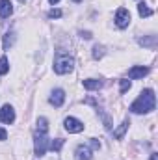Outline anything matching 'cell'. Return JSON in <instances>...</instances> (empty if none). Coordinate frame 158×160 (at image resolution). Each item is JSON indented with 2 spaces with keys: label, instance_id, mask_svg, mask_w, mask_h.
<instances>
[{
  "label": "cell",
  "instance_id": "cell-8",
  "mask_svg": "<svg viewBox=\"0 0 158 160\" xmlns=\"http://www.w3.org/2000/svg\"><path fill=\"white\" fill-rule=\"evenodd\" d=\"M147 73H149V67H143V65H140V67H132V69H128V78H132V80L143 78Z\"/></svg>",
  "mask_w": 158,
  "mask_h": 160
},
{
  "label": "cell",
  "instance_id": "cell-20",
  "mask_svg": "<svg viewBox=\"0 0 158 160\" xmlns=\"http://www.w3.org/2000/svg\"><path fill=\"white\" fill-rule=\"evenodd\" d=\"M119 84H121V93H125V91H126V89H130V86H132V84H130V80H121Z\"/></svg>",
  "mask_w": 158,
  "mask_h": 160
},
{
  "label": "cell",
  "instance_id": "cell-6",
  "mask_svg": "<svg viewBox=\"0 0 158 160\" xmlns=\"http://www.w3.org/2000/svg\"><path fill=\"white\" fill-rule=\"evenodd\" d=\"M0 121H2V123H7V125H11V123L15 121V110H13L9 104H4V106L0 108Z\"/></svg>",
  "mask_w": 158,
  "mask_h": 160
},
{
  "label": "cell",
  "instance_id": "cell-12",
  "mask_svg": "<svg viewBox=\"0 0 158 160\" xmlns=\"http://www.w3.org/2000/svg\"><path fill=\"white\" fill-rule=\"evenodd\" d=\"M141 47H149V48H156V36H149V38H143L140 39Z\"/></svg>",
  "mask_w": 158,
  "mask_h": 160
},
{
  "label": "cell",
  "instance_id": "cell-10",
  "mask_svg": "<svg viewBox=\"0 0 158 160\" xmlns=\"http://www.w3.org/2000/svg\"><path fill=\"white\" fill-rule=\"evenodd\" d=\"M11 13H13V4H11V0H0V17H2V19H7Z\"/></svg>",
  "mask_w": 158,
  "mask_h": 160
},
{
  "label": "cell",
  "instance_id": "cell-18",
  "mask_svg": "<svg viewBox=\"0 0 158 160\" xmlns=\"http://www.w3.org/2000/svg\"><path fill=\"white\" fill-rule=\"evenodd\" d=\"M9 71V63H7V58L6 56H2L0 58V75H6Z\"/></svg>",
  "mask_w": 158,
  "mask_h": 160
},
{
  "label": "cell",
  "instance_id": "cell-24",
  "mask_svg": "<svg viewBox=\"0 0 158 160\" xmlns=\"http://www.w3.org/2000/svg\"><path fill=\"white\" fill-rule=\"evenodd\" d=\"M82 38H84V39H91L93 36H91V32H82Z\"/></svg>",
  "mask_w": 158,
  "mask_h": 160
},
{
  "label": "cell",
  "instance_id": "cell-16",
  "mask_svg": "<svg viewBox=\"0 0 158 160\" xmlns=\"http://www.w3.org/2000/svg\"><path fill=\"white\" fill-rule=\"evenodd\" d=\"M102 56H104V47L102 45H95L93 47V58L95 60H101Z\"/></svg>",
  "mask_w": 158,
  "mask_h": 160
},
{
  "label": "cell",
  "instance_id": "cell-22",
  "mask_svg": "<svg viewBox=\"0 0 158 160\" xmlns=\"http://www.w3.org/2000/svg\"><path fill=\"white\" fill-rule=\"evenodd\" d=\"M89 145H91L93 149H99V147H101V142H99V140H95V138H91V142H89Z\"/></svg>",
  "mask_w": 158,
  "mask_h": 160
},
{
  "label": "cell",
  "instance_id": "cell-23",
  "mask_svg": "<svg viewBox=\"0 0 158 160\" xmlns=\"http://www.w3.org/2000/svg\"><path fill=\"white\" fill-rule=\"evenodd\" d=\"M6 138H7V132H6L4 128H0V142H4Z\"/></svg>",
  "mask_w": 158,
  "mask_h": 160
},
{
  "label": "cell",
  "instance_id": "cell-9",
  "mask_svg": "<svg viewBox=\"0 0 158 160\" xmlns=\"http://www.w3.org/2000/svg\"><path fill=\"white\" fill-rule=\"evenodd\" d=\"M75 160H91V149L87 145H78L75 151Z\"/></svg>",
  "mask_w": 158,
  "mask_h": 160
},
{
  "label": "cell",
  "instance_id": "cell-26",
  "mask_svg": "<svg viewBox=\"0 0 158 160\" xmlns=\"http://www.w3.org/2000/svg\"><path fill=\"white\" fill-rule=\"evenodd\" d=\"M48 2H50V4H58L60 0H48Z\"/></svg>",
  "mask_w": 158,
  "mask_h": 160
},
{
  "label": "cell",
  "instance_id": "cell-17",
  "mask_svg": "<svg viewBox=\"0 0 158 160\" xmlns=\"http://www.w3.org/2000/svg\"><path fill=\"white\" fill-rule=\"evenodd\" d=\"M63 143H65V140L58 138V140H54V142L50 143V149H52V151H56V153H60V151H62V147H63Z\"/></svg>",
  "mask_w": 158,
  "mask_h": 160
},
{
  "label": "cell",
  "instance_id": "cell-13",
  "mask_svg": "<svg viewBox=\"0 0 158 160\" xmlns=\"http://www.w3.org/2000/svg\"><path fill=\"white\" fill-rule=\"evenodd\" d=\"M138 13H140V17H151L153 15V9L147 6V4H138Z\"/></svg>",
  "mask_w": 158,
  "mask_h": 160
},
{
  "label": "cell",
  "instance_id": "cell-3",
  "mask_svg": "<svg viewBox=\"0 0 158 160\" xmlns=\"http://www.w3.org/2000/svg\"><path fill=\"white\" fill-rule=\"evenodd\" d=\"M47 147H48L47 134H41V132H37V134H36V138H34V151H36V155H37V157H45Z\"/></svg>",
  "mask_w": 158,
  "mask_h": 160
},
{
  "label": "cell",
  "instance_id": "cell-11",
  "mask_svg": "<svg viewBox=\"0 0 158 160\" xmlns=\"http://www.w3.org/2000/svg\"><path fill=\"white\" fill-rule=\"evenodd\" d=\"M84 88H86V89H101V88H102V80L87 78V80H84Z\"/></svg>",
  "mask_w": 158,
  "mask_h": 160
},
{
  "label": "cell",
  "instance_id": "cell-4",
  "mask_svg": "<svg viewBox=\"0 0 158 160\" xmlns=\"http://www.w3.org/2000/svg\"><path fill=\"white\" fill-rule=\"evenodd\" d=\"M116 24L117 28H126L130 24V11L126 8H119L116 13Z\"/></svg>",
  "mask_w": 158,
  "mask_h": 160
},
{
  "label": "cell",
  "instance_id": "cell-14",
  "mask_svg": "<svg viewBox=\"0 0 158 160\" xmlns=\"http://www.w3.org/2000/svg\"><path fill=\"white\" fill-rule=\"evenodd\" d=\"M128 125H130L128 121H123V123L119 125V128L116 130V132H114V138H116V140H121V138H123V134L126 132V128H128Z\"/></svg>",
  "mask_w": 158,
  "mask_h": 160
},
{
  "label": "cell",
  "instance_id": "cell-28",
  "mask_svg": "<svg viewBox=\"0 0 158 160\" xmlns=\"http://www.w3.org/2000/svg\"><path fill=\"white\" fill-rule=\"evenodd\" d=\"M21 2H24V0H21Z\"/></svg>",
  "mask_w": 158,
  "mask_h": 160
},
{
  "label": "cell",
  "instance_id": "cell-19",
  "mask_svg": "<svg viewBox=\"0 0 158 160\" xmlns=\"http://www.w3.org/2000/svg\"><path fill=\"white\" fill-rule=\"evenodd\" d=\"M13 41H15V34H6V36H4V48L7 50V48L13 45Z\"/></svg>",
  "mask_w": 158,
  "mask_h": 160
},
{
  "label": "cell",
  "instance_id": "cell-21",
  "mask_svg": "<svg viewBox=\"0 0 158 160\" xmlns=\"http://www.w3.org/2000/svg\"><path fill=\"white\" fill-rule=\"evenodd\" d=\"M48 17H50V19H60V17H62V11H60V9H50V11H48Z\"/></svg>",
  "mask_w": 158,
  "mask_h": 160
},
{
  "label": "cell",
  "instance_id": "cell-2",
  "mask_svg": "<svg viewBox=\"0 0 158 160\" xmlns=\"http://www.w3.org/2000/svg\"><path fill=\"white\" fill-rule=\"evenodd\" d=\"M75 67V60L69 56V54H56L54 58V71L58 75H67L71 73Z\"/></svg>",
  "mask_w": 158,
  "mask_h": 160
},
{
  "label": "cell",
  "instance_id": "cell-5",
  "mask_svg": "<svg viewBox=\"0 0 158 160\" xmlns=\"http://www.w3.org/2000/svg\"><path fill=\"white\" fill-rule=\"evenodd\" d=\"M65 130L71 132V134H78V132L84 130V123L78 121L77 118H67L65 119Z\"/></svg>",
  "mask_w": 158,
  "mask_h": 160
},
{
  "label": "cell",
  "instance_id": "cell-25",
  "mask_svg": "<svg viewBox=\"0 0 158 160\" xmlns=\"http://www.w3.org/2000/svg\"><path fill=\"white\" fill-rule=\"evenodd\" d=\"M151 160H158V155H156V153H153V155H151Z\"/></svg>",
  "mask_w": 158,
  "mask_h": 160
},
{
  "label": "cell",
  "instance_id": "cell-7",
  "mask_svg": "<svg viewBox=\"0 0 158 160\" xmlns=\"http://www.w3.org/2000/svg\"><path fill=\"white\" fill-rule=\"evenodd\" d=\"M63 102H65V91L63 89H54L52 95H50V104L60 108V106H63Z\"/></svg>",
  "mask_w": 158,
  "mask_h": 160
},
{
  "label": "cell",
  "instance_id": "cell-15",
  "mask_svg": "<svg viewBox=\"0 0 158 160\" xmlns=\"http://www.w3.org/2000/svg\"><path fill=\"white\" fill-rule=\"evenodd\" d=\"M47 130H48V121L45 119V118H39V119H37V132L47 134Z\"/></svg>",
  "mask_w": 158,
  "mask_h": 160
},
{
  "label": "cell",
  "instance_id": "cell-1",
  "mask_svg": "<svg viewBox=\"0 0 158 160\" xmlns=\"http://www.w3.org/2000/svg\"><path fill=\"white\" fill-rule=\"evenodd\" d=\"M155 104H156L155 91L153 89H143L140 93V97L130 104V112L132 114H149V112L155 110Z\"/></svg>",
  "mask_w": 158,
  "mask_h": 160
},
{
  "label": "cell",
  "instance_id": "cell-27",
  "mask_svg": "<svg viewBox=\"0 0 158 160\" xmlns=\"http://www.w3.org/2000/svg\"><path fill=\"white\" fill-rule=\"evenodd\" d=\"M73 2H77V4H78V2H82V0H73Z\"/></svg>",
  "mask_w": 158,
  "mask_h": 160
}]
</instances>
